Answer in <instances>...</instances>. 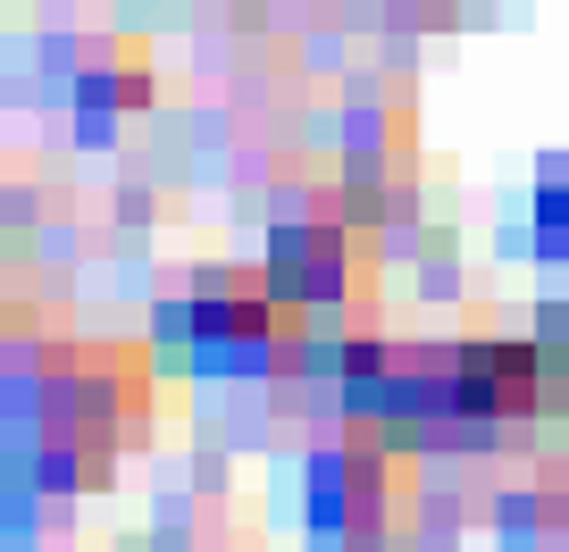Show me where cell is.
Segmentation results:
<instances>
[{"label":"cell","instance_id":"1","mask_svg":"<svg viewBox=\"0 0 569 552\" xmlns=\"http://www.w3.org/2000/svg\"><path fill=\"white\" fill-rule=\"evenodd\" d=\"M552 343H352L343 352V393L360 419L386 428H445V435H486L536 419L552 402Z\"/></svg>","mask_w":569,"mask_h":552},{"label":"cell","instance_id":"2","mask_svg":"<svg viewBox=\"0 0 569 552\" xmlns=\"http://www.w3.org/2000/svg\"><path fill=\"white\" fill-rule=\"evenodd\" d=\"M18 410L34 428L51 485H101L118 452L151 419V352L126 343H59L42 369L18 377Z\"/></svg>","mask_w":569,"mask_h":552},{"label":"cell","instance_id":"3","mask_svg":"<svg viewBox=\"0 0 569 552\" xmlns=\"http://www.w3.org/2000/svg\"><path fill=\"white\" fill-rule=\"evenodd\" d=\"M310 528H319L336 552H386L393 535L410 528L402 428L352 410V435H336V444L310 461Z\"/></svg>","mask_w":569,"mask_h":552},{"label":"cell","instance_id":"4","mask_svg":"<svg viewBox=\"0 0 569 552\" xmlns=\"http://www.w3.org/2000/svg\"><path fill=\"white\" fill-rule=\"evenodd\" d=\"M302 302L268 277V268H234V277H201V285H177L160 310L168 335L210 343V352H268V343L293 335Z\"/></svg>","mask_w":569,"mask_h":552},{"label":"cell","instance_id":"5","mask_svg":"<svg viewBox=\"0 0 569 552\" xmlns=\"http://www.w3.org/2000/svg\"><path fill=\"white\" fill-rule=\"evenodd\" d=\"M268 277H277L293 302H343V293L369 277V243H360L352 210H284L268 234Z\"/></svg>","mask_w":569,"mask_h":552},{"label":"cell","instance_id":"6","mask_svg":"<svg viewBox=\"0 0 569 552\" xmlns=\"http://www.w3.org/2000/svg\"><path fill=\"white\" fill-rule=\"evenodd\" d=\"M134 109L142 101V76H118V68H101V76H84V109Z\"/></svg>","mask_w":569,"mask_h":552},{"label":"cell","instance_id":"7","mask_svg":"<svg viewBox=\"0 0 569 552\" xmlns=\"http://www.w3.org/2000/svg\"><path fill=\"white\" fill-rule=\"evenodd\" d=\"M545 227H552V243H569V160L545 177Z\"/></svg>","mask_w":569,"mask_h":552},{"label":"cell","instance_id":"8","mask_svg":"<svg viewBox=\"0 0 569 552\" xmlns=\"http://www.w3.org/2000/svg\"><path fill=\"white\" fill-rule=\"evenodd\" d=\"M545 343L561 352V369H569V310H552V335H545Z\"/></svg>","mask_w":569,"mask_h":552}]
</instances>
